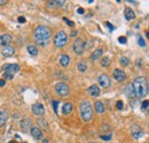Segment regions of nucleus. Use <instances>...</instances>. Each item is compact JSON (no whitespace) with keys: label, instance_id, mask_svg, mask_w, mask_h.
Listing matches in <instances>:
<instances>
[{"label":"nucleus","instance_id":"nucleus-1","mask_svg":"<svg viewBox=\"0 0 149 143\" xmlns=\"http://www.w3.org/2000/svg\"><path fill=\"white\" fill-rule=\"evenodd\" d=\"M52 37V32L48 27L46 26H38L33 31V39L38 46H46L48 45Z\"/></svg>","mask_w":149,"mask_h":143},{"label":"nucleus","instance_id":"nucleus-2","mask_svg":"<svg viewBox=\"0 0 149 143\" xmlns=\"http://www.w3.org/2000/svg\"><path fill=\"white\" fill-rule=\"evenodd\" d=\"M132 86H133L134 92L138 97L143 98L148 94V82H147V79L144 76L136 78L134 80V82L132 83Z\"/></svg>","mask_w":149,"mask_h":143},{"label":"nucleus","instance_id":"nucleus-3","mask_svg":"<svg viewBox=\"0 0 149 143\" xmlns=\"http://www.w3.org/2000/svg\"><path fill=\"white\" fill-rule=\"evenodd\" d=\"M79 112H80V117L83 119L84 122H91L93 119V107L91 105V103L88 101H83L79 105Z\"/></svg>","mask_w":149,"mask_h":143},{"label":"nucleus","instance_id":"nucleus-4","mask_svg":"<svg viewBox=\"0 0 149 143\" xmlns=\"http://www.w3.org/2000/svg\"><path fill=\"white\" fill-rule=\"evenodd\" d=\"M54 45H55V47H57V49H63L65 45H67V43H68V35L64 32V31H59V32H56V35L54 36Z\"/></svg>","mask_w":149,"mask_h":143},{"label":"nucleus","instance_id":"nucleus-5","mask_svg":"<svg viewBox=\"0 0 149 143\" xmlns=\"http://www.w3.org/2000/svg\"><path fill=\"white\" fill-rule=\"evenodd\" d=\"M85 47H86V43L82 38H76V39H74V42H73V44H72V51L76 54H78V55L84 53Z\"/></svg>","mask_w":149,"mask_h":143},{"label":"nucleus","instance_id":"nucleus-6","mask_svg":"<svg viewBox=\"0 0 149 143\" xmlns=\"http://www.w3.org/2000/svg\"><path fill=\"white\" fill-rule=\"evenodd\" d=\"M55 92L60 97H67L69 95V86L65 82H57L55 84Z\"/></svg>","mask_w":149,"mask_h":143},{"label":"nucleus","instance_id":"nucleus-7","mask_svg":"<svg viewBox=\"0 0 149 143\" xmlns=\"http://www.w3.org/2000/svg\"><path fill=\"white\" fill-rule=\"evenodd\" d=\"M130 133H131V136H132L134 140L141 138V137L143 136V134H144L143 129H142L140 126H138V125H132L131 128H130Z\"/></svg>","mask_w":149,"mask_h":143},{"label":"nucleus","instance_id":"nucleus-8","mask_svg":"<svg viewBox=\"0 0 149 143\" xmlns=\"http://www.w3.org/2000/svg\"><path fill=\"white\" fill-rule=\"evenodd\" d=\"M31 110H32V113L38 118H41L44 115V113H45V106L41 103H35L32 105Z\"/></svg>","mask_w":149,"mask_h":143},{"label":"nucleus","instance_id":"nucleus-9","mask_svg":"<svg viewBox=\"0 0 149 143\" xmlns=\"http://www.w3.org/2000/svg\"><path fill=\"white\" fill-rule=\"evenodd\" d=\"M20 128L24 133H28L32 128V120L30 118H23V119H21V121H20Z\"/></svg>","mask_w":149,"mask_h":143},{"label":"nucleus","instance_id":"nucleus-10","mask_svg":"<svg viewBox=\"0 0 149 143\" xmlns=\"http://www.w3.org/2000/svg\"><path fill=\"white\" fill-rule=\"evenodd\" d=\"M98 82L102 88H109L111 84V80L107 74H100L98 78Z\"/></svg>","mask_w":149,"mask_h":143},{"label":"nucleus","instance_id":"nucleus-11","mask_svg":"<svg viewBox=\"0 0 149 143\" xmlns=\"http://www.w3.org/2000/svg\"><path fill=\"white\" fill-rule=\"evenodd\" d=\"M112 75H114V79H115L116 81H118V82H123V81H125L126 78H127V75H126L125 72L122 70V69H119V68L114 69Z\"/></svg>","mask_w":149,"mask_h":143},{"label":"nucleus","instance_id":"nucleus-12","mask_svg":"<svg viewBox=\"0 0 149 143\" xmlns=\"http://www.w3.org/2000/svg\"><path fill=\"white\" fill-rule=\"evenodd\" d=\"M13 42V36L9 34H3L0 35V45L1 46H9Z\"/></svg>","mask_w":149,"mask_h":143},{"label":"nucleus","instance_id":"nucleus-13","mask_svg":"<svg viewBox=\"0 0 149 143\" xmlns=\"http://www.w3.org/2000/svg\"><path fill=\"white\" fill-rule=\"evenodd\" d=\"M19 70H20V66L17 63H6L4 66V72H6V73L15 74Z\"/></svg>","mask_w":149,"mask_h":143},{"label":"nucleus","instance_id":"nucleus-14","mask_svg":"<svg viewBox=\"0 0 149 143\" xmlns=\"http://www.w3.org/2000/svg\"><path fill=\"white\" fill-rule=\"evenodd\" d=\"M86 91H87V94H88L90 96H92V97H98V96H100V94H101L100 88H99L96 84H92L91 87L87 88Z\"/></svg>","mask_w":149,"mask_h":143},{"label":"nucleus","instance_id":"nucleus-15","mask_svg":"<svg viewBox=\"0 0 149 143\" xmlns=\"http://www.w3.org/2000/svg\"><path fill=\"white\" fill-rule=\"evenodd\" d=\"M30 133H31V136L35 140H41L43 138V132H41V129L39 127L32 126V128L30 129Z\"/></svg>","mask_w":149,"mask_h":143},{"label":"nucleus","instance_id":"nucleus-16","mask_svg":"<svg viewBox=\"0 0 149 143\" xmlns=\"http://www.w3.org/2000/svg\"><path fill=\"white\" fill-rule=\"evenodd\" d=\"M1 54L4 57H6V58H9V57L15 54V49L13 46H11V45L9 46H4L1 49Z\"/></svg>","mask_w":149,"mask_h":143},{"label":"nucleus","instance_id":"nucleus-17","mask_svg":"<svg viewBox=\"0 0 149 143\" xmlns=\"http://www.w3.org/2000/svg\"><path fill=\"white\" fill-rule=\"evenodd\" d=\"M8 119V112L7 110H0V128L5 127Z\"/></svg>","mask_w":149,"mask_h":143},{"label":"nucleus","instance_id":"nucleus-18","mask_svg":"<svg viewBox=\"0 0 149 143\" xmlns=\"http://www.w3.org/2000/svg\"><path fill=\"white\" fill-rule=\"evenodd\" d=\"M59 62H60V65L62 66V67H68L69 66V63H70V57L68 55V54H65V53H63V54H61L60 55V59H59Z\"/></svg>","mask_w":149,"mask_h":143},{"label":"nucleus","instance_id":"nucleus-19","mask_svg":"<svg viewBox=\"0 0 149 143\" xmlns=\"http://www.w3.org/2000/svg\"><path fill=\"white\" fill-rule=\"evenodd\" d=\"M124 15H125V19H126L127 21H133V20L135 19V13H134V11H133L132 8H130V7H126V8H125Z\"/></svg>","mask_w":149,"mask_h":143},{"label":"nucleus","instance_id":"nucleus-20","mask_svg":"<svg viewBox=\"0 0 149 143\" xmlns=\"http://www.w3.org/2000/svg\"><path fill=\"white\" fill-rule=\"evenodd\" d=\"M72 109H73L72 103H70V102L64 103L63 106H62V114H63V115H68V114H70V113L72 112Z\"/></svg>","mask_w":149,"mask_h":143},{"label":"nucleus","instance_id":"nucleus-21","mask_svg":"<svg viewBox=\"0 0 149 143\" xmlns=\"http://www.w3.org/2000/svg\"><path fill=\"white\" fill-rule=\"evenodd\" d=\"M102 53H103L102 49H96V50L91 54V60H92V61H96V60H99V59L102 57Z\"/></svg>","mask_w":149,"mask_h":143},{"label":"nucleus","instance_id":"nucleus-22","mask_svg":"<svg viewBox=\"0 0 149 143\" xmlns=\"http://www.w3.org/2000/svg\"><path fill=\"white\" fill-rule=\"evenodd\" d=\"M94 109H95V112L99 113V114H103V113H104V105H103V103L100 102V101L95 102Z\"/></svg>","mask_w":149,"mask_h":143},{"label":"nucleus","instance_id":"nucleus-23","mask_svg":"<svg viewBox=\"0 0 149 143\" xmlns=\"http://www.w3.org/2000/svg\"><path fill=\"white\" fill-rule=\"evenodd\" d=\"M125 94H126L128 97H133V96L135 95V92H134V89H133V86H132V83H130V84H127V86L125 87Z\"/></svg>","mask_w":149,"mask_h":143},{"label":"nucleus","instance_id":"nucleus-24","mask_svg":"<svg viewBox=\"0 0 149 143\" xmlns=\"http://www.w3.org/2000/svg\"><path fill=\"white\" fill-rule=\"evenodd\" d=\"M38 125H39V126H40V128H43L44 130L48 132L49 127H48V123H47V121H46L45 119H43V118H39V119H38Z\"/></svg>","mask_w":149,"mask_h":143},{"label":"nucleus","instance_id":"nucleus-25","mask_svg":"<svg viewBox=\"0 0 149 143\" xmlns=\"http://www.w3.org/2000/svg\"><path fill=\"white\" fill-rule=\"evenodd\" d=\"M28 52L32 55V57H36L37 54H38V49H37V46L36 45H28Z\"/></svg>","mask_w":149,"mask_h":143},{"label":"nucleus","instance_id":"nucleus-26","mask_svg":"<svg viewBox=\"0 0 149 143\" xmlns=\"http://www.w3.org/2000/svg\"><path fill=\"white\" fill-rule=\"evenodd\" d=\"M100 63H101L102 67H108L110 65V57H103V58H101Z\"/></svg>","mask_w":149,"mask_h":143},{"label":"nucleus","instance_id":"nucleus-27","mask_svg":"<svg viewBox=\"0 0 149 143\" xmlns=\"http://www.w3.org/2000/svg\"><path fill=\"white\" fill-rule=\"evenodd\" d=\"M77 68H78V70L80 72V73H84V72H86V69H87V65H86V62H78V65H77Z\"/></svg>","mask_w":149,"mask_h":143},{"label":"nucleus","instance_id":"nucleus-28","mask_svg":"<svg viewBox=\"0 0 149 143\" xmlns=\"http://www.w3.org/2000/svg\"><path fill=\"white\" fill-rule=\"evenodd\" d=\"M119 62H120V65H122V66H125V67L130 65V60H128V58H127V57H120Z\"/></svg>","mask_w":149,"mask_h":143},{"label":"nucleus","instance_id":"nucleus-29","mask_svg":"<svg viewBox=\"0 0 149 143\" xmlns=\"http://www.w3.org/2000/svg\"><path fill=\"white\" fill-rule=\"evenodd\" d=\"M13 79H14V74L6 73V72H4V80H13Z\"/></svg>","mask_w":149,"mask_h":143},{"label":"nucleus","instance_id":"nucleus-30","mask_svg":"<svg viewBox=\"0 0 149 143\" xmlns=\"http://www.w3.org/2000/svg\"><path fill=\"white\" fill-rule=\"evenodd\" d=\"M47 7L51 8V9H56V8H57L55 1H48V3H47Z\"/></svg>","mask_w":149,"mask_h":143},{"label":"nucleus","instance_id":"nucleus-31","mask_svg":"<svg viewBox=\"0 0 149 143\" xmlns=\"http://www.w3.org/2000/svg\"><path fill=\"white\" fill-rule=\"evenodd\" d=\"M111 137H112L111 134H108V135H100V138H102L103 141H109V140H111Z\"/></svg>","mask_w":149,"mask_h":143},{"label":"nucleus","instance_id":"nucleus-32","mask_svg":"<svg viewBox=\"0 0 149 143\" xmlns=\"http://www.w3.org/2000/svg\"><path fill=\"white\" fill-rule=\"evenodd\" d=\"M138 43H139V45H140V46H142V47H144V46H146V42H144V40H143V38H142V37H140V36L138 37Z\"/></svg>","mask_w":149,"mask_h":143},{"label":"nucleus","instance_id":"nucleus-33","mask_svg":"<svg viewBox=\"0 0 149 143\" xmlns=\"http://www.w3.org/2000/svg\"><path fill=\"white\" fill-rule=\"evenodd\" d=\"M148 107H149V101H143L142 104H141V109H142V110H146V109H148Z\"/></svg>","mask_w":149,"mask_h":143},{"label":"nucleus","instance_id":"nucleus-34","mask_svg":"<svg viewBox=\"0 0 149 143\" xmlns=\"http://www.w3.org/2000/svg\"><path fill=\"white\" fill-rule=\"evenodd\" d=\"M55 4H56L57 7H62V6H64L65 1H64V0H55Z\"/></svg>","mask_w":149,"mask_h":143},{"label":"nucleus","instance_id":"nucleus-35","mask_svg":"<svg viewBox=\"0 0 149 143\" xmlns=\"http://www.w3.org/2000/svg\"><path fill=\"white\" fill-rule=\"evenodd\" d=\"M52 105H53L54 112H55V113H57V106H59V102H57V101H53V102H52Z\"/></svg>","mask_w":149,"mask_h":143},{"label":"nucleus","instance_id":"nucleus-36","mask_svg":"<svg viewBox=\"0 0 149 143\" xmlns=\"http://www.w3.org/2000/svg\"><path fill=\"white\" fill-rule=\"evenodd\" d=\"M118 42H119L120 44H126L127 39H126V37H124V36H120V37H118Z\"/></svg>","mask_w":149,"mask_h":143},{"label":"nucleus","instance_id":"nucleus-37","mask_svg":"<svg viewBox=\"0 0 149 143\" xmlns=\"http://www.w3.org/2000/svg\"><path fill=\"white\" fill-rule=\"evenodd\" d=\"M63 20L65 21V23H67L68 26H70V27H73V26H74V23H73L72 21H70V20H68L67 18H63Z\"/></svg>","mask_w":149,"mask_h":143},{"label":"nucleus","instance_id":"nucleus-38","mask_svg":"<svg viewBox=\"0 0 149 143\" xmlns=\"http://www.w3.org/2000/svg\"><path fill=\"white\" fill-rule=\"evenodd\" d=\"M116 107H117L118 110H122V109H123V102H122V101H118V102L116 103Z\"/></svg>","mask_w":149,"mask_h":143},{"label":"nucleus","instance_id":"nucleus-39","mask_svg":"<svg viewBox=\"0 0 149 143\" xmlns=\"http://www.w3.org/2000/svg\"><path fill=\"white\" fill-rule=\"evenodd\" d=\"M77 35H78V31H77V30H72V31H71V34H70V36H71V37H76Z\"/></svg>","mask_w":149,"mask_h":143},{"label":"nucleus","instance_id":"nucleus-40","mask_svg":"<svg viewBox=\"0 0 149 143\" xmlns=\"http://www.w3.org/2000/svg\"><path fill=\"white\" fill-rule=\"evenodd\" d=\"M25 21H27V20H25L24 16H20V18H19V22H20V23H25Z\"/></svg>","mask_w":149,"mask_h":143},{"label":"nucleus","instance_id":"nucleus-41","mask_svg":"<svg viewBox=\"0 0 149 143\" xmlns=\"http://www.w3.org/2000/svg\"><path fill=\"white\" fill-rule=\"evenodd\" d=\"M5 84H6V80L0 79V87H5Z\"/></svg>","mask_w":149,"mask_h":143},{"label":"nucleus","instance_id":"nucleus-42","mask_svg":"<svg viewBox=\"0 0 149 143\" xmlns=\"http://www.w3.org/2000/svg\"><path fill=\"white\" fill-rule=\"evenodd\" d=\"M106 24H107V26H108V27L110 28V30H111V31H112V30L115 29V27H114V26H112L111 23H109V22H106Z\"/></svg>","mask_w":149,"mask_h":143},{"label":"nucleus","instance_id":"nucleus-43","mask_svg":"<svg viewBox=\"0 0 149 143\" xmlns=\"http://www.w3.org/2000/svg\"><path fill=\"white\" fill-rule=\"evenodd\" d=\"M77 12H78V14H84V8H82V7H79V8L77 9Z\"/></svg>","mask_w":149,"mask_h":143},{"label":"nucleus","instance_id":"nucleus-44","mask_svg":"<svg viewBox=\"0 0 149 143\" xmlns=\"http://www.w3.org/2000/svg\"><path fill=\"white\" fill-rule=\"evenodd\" d=\"M7 4V0H0V6H4Z\"/></svg>","mask_w":149,"mask_h":143},{"label":"nucleus","instance_id":"nucleus-45","mask_svg":"<svg viewBox=\"0 0 149 143\" xmlns=\"http://www.w3.org/2000/svg\"><path fill=\"white\" fill-rule=\"evenodd\" d=\"M43 143H48V138H44V141H43Z\"/></svg>","mask_w":149,"mask_h":143},{"label":"nucleus","instance_id":"nucleus-46","mask_svg":"<svg viewBox=\"0 0 149 143\" xmlns=\"http://www.w3.org/2000/svg\"><path fill=\"white\" fill-rule=\"evenodd\" d=\"M146 36H147V38H149V31L146 32Z\"/></svg>","mask_w":149,"mask_h":143},{"label":"nucleus","instance_id":"nucleus-47","mask_svg":"<svg viewBox=\"0 0 149 143\" xmlns=\"http://www.w3.org/2000/svg\"><path fill=\"white\" fill-rule=\"evenodd\" d=\"M9 143H16V142H15V141H11Z\"/></svg>","mask_w":149,"mask_h":143},{"label":"nucleus","instance_id":"nucleus-48","mask_svg":"<svg viewBox=\"0 0 149 143\" xmlns=\"http://www.w3.org/2000/svg\"><path fill=\"white\" fill-rule=\"evenodd\" d=\"M90 143H96V142H90Z\"/></svg>","mask_w":149,"mask_h":143},{"label":"nucleus","instance_id":"nucleus-49","mask_svg":"<svg viewBox=\"0 0 149 143\" xmlns=\"http://www.w3.org/2000/svg\"><path fill=\"white\" fill-rule=\"evenodd\" d=\"M148 114H149V110H148Z\"/></svg>","mask_w":149,"mask_h":143},{"label":"nucleus","instance_id":"nucleus-50","mask_svg":"<svg viewBox=\"0 0 149 143\" xmlns=\"http://www.w3.org/2000/svg\"><path fill=\"white\" fill-rule=\"evenodd\" d=\"M147 143H149V142H147Z\"/></svg>","mask_w":149,"mask_h":143}]
</instances>
